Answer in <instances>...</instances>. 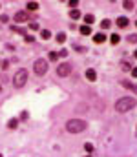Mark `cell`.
I'll return each instance as SVG.
<instances>
[{
    "label": "cell",
    "mask_w": 137,
    "mask_h": 157,
    "mask_svg": "<svg viewBox=\"0 0 137 157\" xmlns=\"http://www.w3.org/2000/svg\"><path fill=\"white\" fill-rule=\"evenodd\" d=\"M121 70H124V71H132V68H130V64H128V62H121Z\"/></svg>",
    "instance_id": "cell-20"
},
{
    "label": "cell",
    "mask_w": 137,
    "mask_h": 157,
    "mask_svg": "<svg viewBox=\"0 0 137 157\" xmlns=\"http://www.w3.org/2000/svg\"><path fill=\"white\" fill-rule=\"evenodd\" d=\"M88 128V122L82 121V119H70L66 122V130L70 132V134H81V132H84Z\"/></svg>",
    "instance_id": "cell-1"
},
{
    "label": "cell",
    "mask_w": 137,
    "mask_h": 157,
    "mask_svg": "<svg viewBox=\"0 0 137 157\" xmlns=\"http://www.w3.org/2000/svg\"><path fill=\"white\" fill-rule=\"evenodd\" d=\"M121 84H123L124 88H128V90H132V91H135V93H137V86L134 84V82H128V81H121Z\"/></svg>",
    "instance_id": "cell-9"
},
{
    "label": "cell",
    "mask_w": 137,
    "mask_h": 157,
    "mask_svg": "<svg viewBox=\"0 0 137 157\" xmlns=\"http://www.w3.org/2000/svg\"><path fill=\"white\" fill-rule=\"evenodd\" d=\"M134 57H135V58H137V50H135V53H134Z\"/></svg>",
    "instance_id": "cell-29"
},
{
    "label": "cell",
    "mask_w": 137,
    "mask_h": 157,
    "mask_svg": "<svg viewBox=\"0 0 137 157\" xmlns=\"http://www.w3.org/2000/svg\"><path fill=\"white\" fill-rule=\"evenodd\" d=\"M33 71H35L37 75H44V73H48V60H44V58H37L35 64H33Z\"/></svg>",
    "instance_id": "cell-4"
},
{
    "label": "cell",
    "mask_w": 137,
    "mask_h": 157,
    "mask_svg": "<svg viewBox=\"0 0 137 157\" xmlns=\"http://www.w3.org/2000/svg\"><path fill=\"white\" fill-rule=\"evenodd\" d=\"M93 42L95 44H102V42H106V35H104V33H95V35H93Z\"/></svg>",
    "instance_id": "cell-7"
},
{
    "label": "cell",
    "mask_w": 137,
    "mask_h": 157,
    "mask_svg": "<svg viewBox=\"0 0 137 157\" xmlns=\"http://www.w3.org/2000/svg\"><path fill=\"white\" fill-rule=\"evenodd\" d=\"M93 20H95L93 15H84V22H86V26H90V24L93 22Z\"/></svg>",
    "instance_id": "cell-16"
},
{
    "label": "cell",
    "mask_w": 137,
    "mask_h": 157,
    "mask_svg": "<svg viewBox=\"0 0 137 157\" xmlns=\"http://www.w3.org/2000/svg\"><path fill=\"white\" fill-rule=\"evenodd\" d=\"M128 18H126V17H119V18H117V26H119V28H126V26H128Z\"/></svg>",
    "instance_id": "cell-10"
},
{
    "label": "cell",
    "mask_w": 137,
    "mask_h": 157,
    "mask_svg": "<svg viewBox=\"0 0 137 157\" xmlns=\"http://www.w3.org/2000/svg\"><path fill=\"white\" fill-rule=\"evenodd\" d=\"M110 26H111V22H110V20H102V22H101V28H102V29H108Z\"/></svg>",
    "instance_id": "cell-22"
},
{
    "label": "cell",
    "mask_w": 137,
    "mask_h": 157,
    "mask_svg": "<svg viewBox=\"0 0 137 157\" xmlns=\"http://www.w3.org/2000/svg\"><path fill=\"white\" fill-rule=\"evenodd\" d=\"M71 73V64H68V62H62V64L57 66V75L58 77H68Z\"/></svg>",
    "instance_id": "cell-5"
},
{
    "label": "cell",
    "mask_w": 137,
    "mask_h": 157,
    "mask_svg": "<svg viewBox=\"0 0 137 157\" xmlns=\"http://www.w3.org/2000/svg\"><path fill=\"white\" fill-rule=\"evenodd\" d=\"M123 6H124V9H132V7H134V2H130V0H124Z\"/></svg>",
    "instance_id": "cell-21"
},
{
    "label": "cell",
    "mask_w": 137,
    "mask_h": 157,
    "mask_svg": "<svg viewBox=\"0 0 137 157\" xmlns=\"http://www.w3.org/2000/svg\"><path fill=\"white\" fill-rule=\"evenodd\" d=\"M86 78H88L90 82L97 81V73H95V70H91V68H90V70H86Z\"/></svg>",
    "instance_id": "cell-8"
},
{
    "label": "cell",
    "mask_w": 137,
    "mask_h": 157,
    "mask_svg": "<svg viewBox=\"0 0 137 157\" xmlns=\"http://www.w3.org/2000/svg\"><path fill=\"white\" fill-rule=\"evenodd\" d=\"M110 42H111V44L115 46V44H119V42H121V37H119V35L115 33V35H111V37H110Z\"/></svg>",
    "instance_id": "cell-15"
},
{
    "label": "cell",
    "mask_w": 137,
    "mask_h": 157,
    "mask_svg": "<svg viewBox=\"0 0 137 157\" xmlns=\"http://www.w3.org/2000/svg\"><path fill=\"white\" fill-rule=\"evenodd\" d=\"M135 26H137V22H135Z\"/></svg>",
    "instance_id": "cell-32"
},
{
    "label": "cell",
    "mask_w": 137,
    "mask_h": 157,
    "mask_svg": "<svg viewBox=\"0 0 137 157\" xmlns=\"http://www.w3.org/2000/svg\"><path fill=\"white\" fill-rule=\"evenodd\" d=\"M58 58V53L57 51H50V55H48V60H57Z\"/></svg>",
    "instance_id": "cell-18"
},
{
    "label": "cell",
    "mask_w": 137,
    "mask_h": 157,
    "mask_svg": "<svg viewBox=\"0 0 137 157\" xmlns=\"http://www.w3.org/2000/svg\"><path fill=\"white\" fill-rule=\"evenodd\" d=\"M55 38H57V42H60V44H62V42L66 40V33H58V35H57Z\"/></svg>",
    "instance_id": "cell-19"
},
{
    "label": "cell",
    "mask_w": 137,
    "mask_h": 157,
    "mask_svg": "<svg viewBox=\"0 0 137 157\" xmlns=\"http://www.w3.org/2000/svg\"><path fill=\"white\" fill-rule=\"evenodd\" d=\"M29 29H33V31H35V29H38V24H37V22H29Z\"/></svg>",
    "instance_id": "cell-24"
},
{
    "label": "cell",
    "mask_w": 137,
    "mask_h": 157,
    "mask_svg": "<svg viewBox=\"0 0 137 157\" xmlns=\"http://www.w3.org/2000/svg\"><path fill=\"white\" fill-rule=\"evenodd\" d=\"M24 40H26V42H33V37H31V35H28L26 38H24Z\"/></svg>",
    "instance_id": "cell-28"
},
{
    "label": "cell",
    "mask_w": 137,
    "mask_h": 157,
    "mask_svg": "<svg viewBox=\"0 0 137 157\" xmlns=\"http://www.w3.org/2000/svg\"><path fill=\"white\" fill-rule=\"evenodd\" d=\"M81 33H82V35H91V28L84 24V26H81Z\"/></svg>",
    "instance_id": "cell-13"
},
{
    "label": "cell",
    "mask_w": 137,
    "mask_h": 157,
    "mask_svg": "<svg viewBox=\"0 0 137 157\" xmlns=\"http://www.w3.org/2000/svg\"><path fill=\"white\" fill-rule=\"evenodd\" d=\"M18 126V119H9V122H7V128H17Z\"/></svg>",
    "instance_id": "cell-14"
},
{
    "label": "cell",
    "mask_w": 137,
    "mask_h": 157,
    "mask_svg": "<svg viewBox=\"0 0 137 157\" xmlns=\"http://www.w3.org/2000/svg\"><path fill=\"white\" fill-rule=\"evenodd\" d=\"M86 157H91V155H86Z\"/></svg>",
    "instance_id": "cell-30"
},
{
    "label": "cell",
    "mask_w": 137,
    "mask_h": 157,
    "mask_svg": "<svg viewBox=\"0 0 137 157\" xmlns=\"http://www.w3.org/2000/svg\"><path fill=\"white\" fill-rule=\"evenodd\" d=\"M70 17L73 18V20H77V18H81V11H79V9H71V11H70Z\"/></svg>",
    "instance_id": "cell-12"
},
{
    "label": "cell",
    "mask_w": 137,
    "mask_h": 157,
    "mask_svg": "<svg viewBox=\"0 0 137 157\" xmlns=\"http://www.w3.org/2000/svg\"><path fill=\"white\" fill-rule=\"evenodd\" d=\"M26 82H28V70L20 68V70H17V73H15V77H13V86L15 88H22Z\"/></svg>",
    "instance_id": "cell-3"
},
{
    "label": "cell",
    "mask_w": 137,
    "mask_h": 157,
    "mask_svg": "<svg viewBox=\"0 0 137 157\" xmlns=\"http://www.w3.org/2000/svg\"><path fill=\"white\" fill-rule=\"evenodd\" d=\"M58 55H60V57H68V50H66V48H62V50L58 51Z\"/></svg>",
    "instance_id": "cell-25"
},
{
    "label": "cell",
    "mask_w": 137,
    "mask_h": 157,
    "mask_svg": "<svg viewBox=\"0 0 137 157\" xmlns=\"http://www.w3.org/2000/svg\"><path fill=\"white\" fill-rule=\"evenodd\" d=\"M84 150H86V152H93V144L86 143V144H84Z\"/></svg>",
    "instance_id": "cell-23"
},
{
    "label": "cell",
    "mask_w": 137,
    "mask_h": 157,
    "mask_svg": "<svg viewBox=\"0 0 137 157\" xmlns=\"http://www.w3.org/2000/svg\"><path fill=\"white\" fill-rule=\"evenodd\" d=\"M0 157H2V154H0Z\"/></svg>",
    "instance_id": "cell-31"
},
{
    "label": "cell",
    "mask_w": 137,
    "mask_h": 157,
    "mask_svg": "<svg viewBox=\"0 0 137 157\" xmlns=\"http://www.w3.org/2000/svg\"><path fill=\"white\" fill-rule=\"evenodd\" d=\"M132 108H135V99L134 97H123L115 102V110L119 113H124V111H130Z\"/></svg>",
    "instance_id": "cell-2"
},
{
    "label": "cell",
    "mask_w": 137,
    "mask_h": 157,
    "mask_svg": "<svg viewBox=\"0 0 137 157\" xmlns=\"http://www.w3.org/2000/svg\"><path fill=\"white\" fill-rule=\"evenodd\" d=\"M15 22H29V13H28V11H18V13H15Z\"/></svg>",
    "instance_id": "cell-6"
},
{
    "label": "cell",
    "mask_w": 137,
    "mask_h": 157,
    "mask_svg": "<svg viewBox=\"0 0 137 157\" xmlns=\"http://www.w3.org/2000/svg\"><path fill=\"white\" fill-rule=\"evenodd\" d=\"M132 77H135V78H137V66L134 68V70H132Z\"/></svg>",
    "instance_id": "cell-27"
},
{
    "label": "cell",
    "mask_w": 137,
    "mask_h": 157,
    "mask_svg": "<svg viewBox=\"0 0 137 157\" xmlns=\"http://www.w3.org/2000/svg\"><path fill=\"white\" fill-rule=\"evenodd\" d=\"M128 40H130V42H137V35H130Z\"/></svg>",
    "instance_id": "cell-26"
},
{
    "label": "cell",
    "mask_w": 137,
    "mask_h": 157,
    "mask_svg": "<svg viewBox=\"0 0 137 157\" xmlns=\"http://www.w3.org/2000/svg\"><path fill=\"white\" fill-rule=\"evenodd\" d=\"M28 7H29V11H37V9H38V4H37V2H28Z\"/></svg>",
    "instance_id": "cell-17"
},
{
    "label": "cell",
    "mask_w": 137,
    "mask_h": 157,
    "mask_svg": "<svg viewBox=\"0 0 137 157\" xmlns=\"http://www.w3.org/2000/svg\"><path fill=\"white\" fill-rule=\"evenodd\" d=\"M40 37H42V40H48V38H51V31H50V29H42Z\"/></svg>",
    "instance_id": "cell-11"
}]
</instances>
